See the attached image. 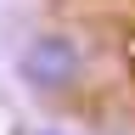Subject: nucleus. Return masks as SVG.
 Returning <instances> with one entry per match:
<instances>
[{
  "instance_id": "obj_1",
  "label": "nucleus",
  "mask_w": 135,
  "mask_h": 135,
  "mask_svg": "<svg viewBox=\"0 0 135 135\" xmlns=\"http://www.w3.org/2000/svg\"><path fill=\"white\" fill-rule=\"evenodd\" d=\"M11 73L17 84L34 96V101H79L90 90V45L84 34L62 28V23H45V28H28L11 51Z\"/></svg>"
},
{
  "instance_id": "obj_2",
  "label": "nucleus",
  "mask_w": 135,
  "mask_h": 135,
  "mask_svg": "<svg viewBox=\"0 0 135 135\" xmlns=\"http://www.w3.org/2000/svg\"><path fill=\"white\" fill-rule=\"evenodd\" d=\"M23 135H62V129H23Z\"/></svg>"
}]
</instances>
